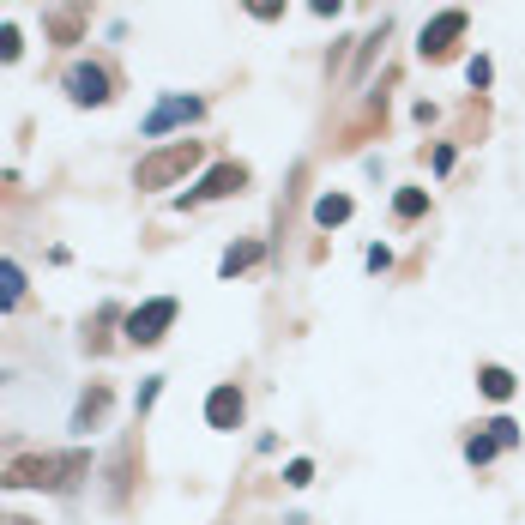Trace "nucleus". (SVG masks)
I'll use <instances>...</instances> for the list:
<instances>
[{
    "label": "nucleus",
    "mask_w": 525,
    "mask_h": 525,
    "mask_svg": "<svg viewBox=\"0 0 525 525\" xmlns=\"http://www.w3.org/2000/svg\"><path fill=\"white\" fill-rule=\"evenodd\" d=\"M200 157H206V151H200L194 139H182V145H169V151L145 157V163H139V188H169V182H182V175H188Z\"/></svg>",
    "instance_id": "2"
},
{
    "label": "nucleus",
    "mask_w": 525,
    "mask_h": 525,
    "mask_svg": "<svg viewBox=\"0 0 525 525\" xmlns=\"http://www.w3.org/2000/svg\"><path fill=\"white\" fill-rule=\"evenodd\" d=\"M91 459L85 453H61V459H49V453H31V459H19V465H7V489H67L79 471H85Z\"/></svg>",
    "instance_id": "1"
},
{
    "label": "nucleus",
    "mask_w": 525,
    "mask_h": 525,
    "mask_svg": "<svg viewBox=\"0 0 525 525\" xmlns=\"http://www.w3.org/2000/svg\"><path fill=\"white\" fill-rule=\"evenodd\" d=\"M194 115H200V103H194V97H169V103H163V109L145 121V133H163V127H175V121H194Z\"/></svg>",
    "instance_id": "8"
},
{
    "label": "nucleus",
    "mask_w": 525,
    "mask_h": 525,
    "mask_svg": "<svg viewBox=\"0 0 525 525\" xmlns=\"http://www.w3.org/2000/svg\"><path fill=\"white\" fill-rule=\"evenodd\" d=\"M489 435H495V447H513V441H519V429H513L507 417H495V423H489Z\"/></svg>",
    "instance_id": "15"
},
{
    "label": "nucleus",
    "mask_w": 525,
    "mask_h": 525,
    "mask_svg": "<svg viewBox=\"0 0 525 525\" xmlns=\"http://www.w3.org/2000/svg\"><path fill=\"white\" fill-rule=\"evenodd\" d=\"M254 260H260V242H242V248H230V254H224V272L236 278V272H248Z\"/></svg>",
    "instance_id": "11"
},
{
    "label": "nucleus",
    "mask_w": 525,
    "mask_h": 525,
    "mask_svg": "<svg viewBox=\"0 0 525 525\" xmlns=\"http://www.w3.org/2000/svg\"><path fill=\"white\" fill-rule=\"evenodd\" d=\"M423 206H429V200H423V194H417V188H411V194H399V218H417V212H423Z\"/></svg>",
    "instance_id": "17"
},
{
    "label": "nucleus",
    "mask_w": 525,
    "mask_h": 525,
    "mask_svg": "<svg viewBox=\"0 0 525 525\" xmlns=\"http://www.w3.org/2000/svg\"><path fill=\"white\" fill-rule=\"evenodd\" d=\"M67 91H73V103H103L109 97V73L103 67H73L67 73Z\"/></svg>",
    "instance_id": "5"
},
{
    "label": "nucleus",
    "mask_w": 525,
    "mask_h": 525,
    "mask_svg": "<svg viewBox=\"0 0 525 525\" xmlns=\"http://www.w3.org/2000/svg\"><path fill=\"white\" fill-rule=\"evenodd\" d=\"M13 525H31V519H13Z\"/></svg>",
    "instance_id": "20"
},
{
    "label": "nucleus",
    "mask_w": 525,
    "mask_h": 525,
    "mask_svg": "<svg viewBox=\"0 0 525 525\" xmlns=\"http://www.w3.org/2000/svg\"><path fill=\"white\" fill-rule=\"evenodd\" d=\"M278 7H284V0H248V13H254V19H272Z\"/></svg>",
    "instance_id": "19"
},
{
    "label": "nucleus",
    "mask_w": 525,
    "mask_h": 525,
    "mask_svg": "<svg viewBox=\"0 0 525 525\" xmlns=\"http://www.w3.org/2000/svg\"><path fill=\"white\" fill-rule=\"evenodd\" d=\"M459 31H465V13H441V19L423 31V55H429V61H441V55L453 49V37H459Z\"/></svg>",
    "instance_id": "4"
},
{
    "label": "nucleus",
    "mask_w": 525,
    "mask_h": 525,
    "mask_svg": "<svg viewBox=\"0 0 525 525\" xmlns=\"http://www.w3.org/2000/svg\"><path fill=\"white\" fill-rule=\"evenodd\" d=\"M19 296H25V272L13 260H0V308H13Z\"/></svg>",
    "instance_id": "9"
},
{
    "label": "nucleus",
    "mask_w": 525,
    "mask_h": 525,
    "mask_svg": "<svg viewBox=\"0 0 525 525\" xmlns=\"http://www.w3.org/2000/svg\"><path fill=\"white\" fill-rule=\"evenodd\" d=\"M465 453H471V465L495 459V435H471V441H465Z\"/></svg>",
    "instance_id": "14"
},
{
    "label": "nucleus",
    "mask_w": 525,
    "mask_h": 525,
    "mask_svg": "<svg viewBox=\"0 0 525 525\" xmlns=\"http://www.w3.org/2000/svg\"><path fill=\"white\" fill-rule=\"evenodd\" d=\"M103 411H109V393H103V387H97V393H91V399H85V405H79V417H73V429H91V423H97V417H103Z\"/></svg>",
    "instance_id": "12"
},
{
    "label": "nucleus",
    "mask_w": 525,
    "mask_h": 525,
    "mask_svg": "<svg viewBox=\"0 0 525 525\" xmlns=\"http://www.w3.org/2000/svg\"><path fill=\"white\" fill-rule=\"evenodd\" d=\"M169 320H175V302H169V296H157V302H145V308H133V314H127V338H133V344H157Z\"/></svg>",
    "instance_id": "3"
},
{
    "label": "nucleus",
    "mask_w": 525,
    "mask_h": 525,
    "mask_svg": "<svg viewBox=\"0 0 525 525\" xmlns=\"http://www.w3.org/2000/svg\"><path fill=\"white\" fill-rule=\"evenodd\" d=\"M206 423H212V429H236V423H242V393H236V387H218V393L206 399Z\"/></svg>",
    "instance_id": "6"
},
{
    "label": "nucleus",
    "mask_w": 525,
    "mask_h": 525,
    "mask_svg": "<svg viewBox=\"0 0 525 525\" xmlns=\"http://www.w3.org/2000/svg\"><path fill=\"white\" fill-rule=\"evenodd\" d=\"M308 477H314V465H308V459H296V465H290V477H284V483H296V489H302V483H308Z\"/></svg>",
    "instance_id": "18"
},
{
    "label": "nucleus",
    "mask_w": 525,
    "mask_h": 525,
    "mask_svg": "<svg viewBox=\"0 0 525 525\" xmlns=\"http://www.w3.org/2000/svg\"><path fill=\"white\" fill-rule=\"evenodd\" d=\"M242 182H248V169H242V163H224V169H212V175H206L200 200H224V194H242Z\"/></svg>",
    "instance_id": "7"
},
{
    "label": "nucleus",
    "mask_w": 525,
    "mask_h": 525,
    "mask_svg": "<svg viewBox=\"0 0 525 525\" xmlns=\"http://www.w3.org/2000/svg\"><path fill=\"white\" fill-rule=\"evenodd\" d=\"M314 218H320V224H344V218H350V200H344V194H326V200L314 206Z\"/></svg>",
    "instance_id": "10"
},
{
    "label": "nucleus",
    "mask_w": 525,
    "mask_h": 525,
    "mask_svg": "<svg viewBox=\"0 0 525 525\" xmlns=\"http://www.w3.org/2000/svg\"><path fill=\"white\" fill-rule=\"evenodd\" d=\"M483 393H489V399H507V393H513V375H507V369H483Z\"/></svg>",
    "instance_id": "13"
},
{
    "label": "nucleus",
    "mask_w": 525,
    "mask_h": 525,
    "mask_svg": "<svg viewBox=\"0 0 525 525\" xmlns=\"http://www.w3.org/2000/svg\"><path fill=\"white\" fill-rule=\"evenodd\" d=\"M0 61H19V31L0 25Z\"/></svg>",
    "instance_id": "16"
}]
</instances>
